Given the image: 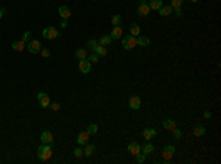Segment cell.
<instances>
[{
  "label": "cell",
  "instance_id": "obj_40",
  "mask_svg": "<svg viewBox=\"0 0 221 164\" xmlns=\"http://www.w3.org/2000/svg\"><path fill=\"white\" fill-rule=\"evenodd\" d=\"M174 12H176V15L180 18V16H183V11H181V8L180 9H174Z\"/></svg>",
  "mask_w": 221,
  "mask_h": 164
},
{
  "label": "cell",
  "instance_id": "obj_7",
  "mask_svg": "<svg viewBox=\"0 0 221 164\" xmlns=\"http://www.w3.org/2000/svg\"><path fill=\"white\" fill-rule=\"evenodd\" d=\"M127 149H128L130 155H133V157H136V155H137L139 152H142V146H140V143H139V142H134V141L128 143Z\"/></svg>",
  "mask_w": 221,
  "mask_h": 164
},
{
  "label": "cell",
  "instance_id": "obj_20",
  "mask_svg": "<svg viewBox=\"0 0 221 164\" xmlns=\"http://www.w3.org/2000/svg\"><path fill=\"white\" fill-rule=\"evenodd\" d=\"M153 149H155L153 145H152L150 142H146L143 146H142V151H143L144 155H149V154H152V152H153Z\"/></svg>",
  "mask_w": 221,
  "mask_h": 164
},
{
  "label": "cell",
  "instance_id": "obj_6",
  "mask_svg": "<svg viewBox=\"0 0 221 164\" xmlns=\"http://www.w3.org/2000/svg\"><path fill=\"white\" fill-rule=\"evenodd\" d=\"M37 99H38V104H40L43 108H49V105H50V98H49L47 93L40 92V93L37 95Z\"/></svg>",
  "mask_w": 221,
  "mask_h": 164
},
{
  "label": "cell",
  "instance_id": "obj_2",
  "mask_svg": "<svg viewBox=\"0 0 221 164\" xmlns=\"http://www.w3.org/2000/svg\"><path fill=\"white\" fill-rule=\"evenodd\" d=\"M137 46V39H136V36H127V37H124L122 39V47L125 49V50H131Z\"/></svg>",
  "mask_w": 221,
  "mask_h": 164
},
{
  "label": "cell",
  "instance_id": "obj_41",
  "mask_svg": "<svg viewBox=\"0 0 221 164\" xmlns=\"http://www.w3.org/2000/svg\"><path fill=\"white\" fill-rule=\"evenodd\" d=\"M5 13H6V9H5V8H2V9H0V19L5 16Z\"/></svg>",
  "mask_w": 221,
  "mask_h": 164
},
{
  "label": "cell",
  "instance_id": "obj_31",
  "mask_svg": "<svg viewBox=\"0 0 221 164\" xmlns=\"http://www.w3.org/2000/svg\"><path fill=\"white\" fill-rule=\"evenodd\" d=\"M110 21H112V24H114V27H115V25H120L122 19H121V16H120V15H114Z\"/></svg>",
  "mask_w": 221,
  "mask_h": 164
},
{
  "label": "cell",
  "instance_id": "obj_18",
  "mask_svg": "<svg viewBox=\"0 0 221 164\" xmlns=\"http://www.w3.org/2000/svg\"><path fill=\"white\" fill-rule=\"evenodd\" d=\"M12 49L16 50V52H22V50L25 49V42H22V40H19V42H13V43H12Z\"/></svg>",
  "mask_w": 221,
  "mask_h": 164
},
{
  "label": "cell",
  "instance_id": "obj_1",
  "mask_svg": "<svg viewBox=\"0 0 221 164\" xmlns=\"http://www.w3.org/2000/svg\"><path fill=\"white\" fill-rule=\"evenodd\" d=\"M53 155V143H43L37 149V157L41 161H49Z\"/></svg>",
  "mask_w": 221,
  "mask_h": 164
},
{
  "label": "cell",
  "instance_id": "obj_39",
  "mask_svg": "<svg viewBox=\"0 0 221 164\" xmlns=\"http://www.w3.org/2000/svg\"><path fill=\"white\" fill-rule=\"evenodd\" d=\"M211 115H212V114H211V111H205V112H203V118H206V120H209Z\"/></svg>",
  "mask_w": 221,
  "mask_h": 164
},
{
  "label": "cell",
  "instance_id": "obj_38",
  "mask_svg": "<svg viewBox=\"0 0 221 164\" xmlns=\"http://www.w3.org/2000/svg\"><path fill=\"white\" fill-rule=\"evenodd\" d=\"M28 40H31V33L30 31H27V33L22 36V42H28Z\"/></svg>",
  "mask_w": 221,
  "mask_h": 164
},
{
  "label": "cell",
  "instance_id": "obj_35",
  "mask_svg": "<svg viewBox=\"0 0 221 164\" xmlns=\"http://www.w3.org/2000/svg\"><path fill=\"white\" fill-rule=\"evenodd\" d=\"M173 133H174V138H176V141H180V139H181V132L178 130V129H174V130H173Z\"/></svg>",
  "mask_w": 221,
  "mask_h": 164
},
{
  "label": "cell",
  "instance_id": "obj_27",
  "mask_svg": "<svg viewBox=\"0 0 221 164\" xmlns=\"http://www.w3.org/2000/svg\"><path fill=\"white\" fill-rule=\"evenodd\" d=\"M87 46L90 47V49H91V50H93V52H96V49L99 47L100 44H99V42H97V40H88Z\"/></svg>",
  "mask_w": 221,
  "mask_h": 164
},
{
  "label": "cell",
  "instance_id": "obj_33",
  "mask_svg": "<svg viewBox=\"0 0 221 164\" xmlns=\"http://www.w3.org/2000/svg\"><path fill=\"white\" fill-rule=\"evenodd\" d=\"M144 160H146V155H144V154H137V155H136V161H137V163L139 164H142V163H144Z\"/></svg>",
  "mask_w": 221,
  "mask_h": 164
},
{
  "label": "cell",
  "instance_id": "obj_12",
  "mask_svg": "<svg viewBox=\"0 0 221 164\" xmlns=\"http://www.w3.org/2000/svg\"><path fill=\"white\" fill-rule=\"evenodd\" d=\"M40 139H41L43 143H53V135H52V132L44 130L41 133V136H40Z\"/></svg>",
  "mask_w": 221,
  "mask_h": 164
},
{
  "label": "cell",
  "instance_id": "obj_14",
  "mask_svg": "<svg viewBox=\"0 0 221 164\" xmlns=\"http://www.w3.org/2000/svg\"><path fill=\"white\" fill-rule=\"evenodd\" d=\"M88 136H90L88 132H81L77 138V143L78 145H86V143L88 142Z\"/></svg>",
  "mask_w": 221,
  "mask_h": 164
},
{
  "label": "cell",
  "instance_id": "obj_42",
  "mask_svg": "<svg viewBox=\"0 0 221 164\" xmlns=\"http://www.w3.org/2000/svg\"><path fill=\"white\" fill-rule=\"evenodd\" d=\"M66 25H68L66 19H62V22H61V27H62V28H66Z\"/></svg>",
  "mask_w": 221,
  "mask_h": 164
},
{
  "label": "cell",
  "instance_id": "obj_37",
  "mask_svg": "<svg viewBox=\"0 0 221 164\" xmlns=\"http://www.w3.org/2000/svg\"><path fill=\"white\" fill-rule=\"evenodd\" d=\"M49 108H50V109H53V111H58V109L61 108V105H59L58 102H53V104L50 102V105H49Z\"/></svg>",
  "mask_w": 221,
  "mask_h": 164
},
{
  "label": "cell",
  "instance_id": "obj_8",
  "mask_svg": "<svg viewBox=\"0 0 221 164\" xmlns=\"http://www.w3.org/2000/svg\"><path fill=\"white\" fill-rule=\"evenodd\" d=\"M27 47H28V52H30V53H38V52L41 50V43H40L38 40H31Z\"/></svg>",
  "mask_w": 221,
  "mask_h": 164
},
{
  "label": "cell",
  "instance_id": "obj_22",
  "mask_svg": "<svg viewBox=\"0 0 221 164\" xmlns=\"http://www.w3.org/2000/svg\"><path fill=\"white\" fill-rule=\"evenodd\" d=\"M136 39H137V44H140L142 47H146V46H149V44H150V40H149L147 37H144V36L136 37Z\"/></svg>",
  "mask_w": 221,
  "mask_h": 164
},
{
  "label": "cell",
  "instance_id": "obj_3",
  "mask_svg": "<svg viewBox=\"0 0 221 164\" xmlns=\"http://www.w3.org/2000/svg\"><path fill=\"white\" fill-rule=\"evenodd\" d=\"M176 154V146L174 145H167L165 148H164V151H162V157H164V161L168 163L171 158H173V155Z\"/></svg>",
  "mask_w": 221,
  "mask_h": 164
},
{
  "label": "cell",
  "instance_id": "obj_21",
  "mask_svg": "<svg viewBox=\"0 0 221 164\" xmlns=\"http://www.w3.org/2000/svg\"><path fill=\"white\" fill-rule=\"evenodd\" d=\"M193 135H195V136H198V138L203 136V135H205V127H203V126H200V124L195 126V127H193Z\"/></svg>",
  "mask_w": 221,
  "mask_h": 164
},
{
  "label": "cell",
  "instance_id": "obj_4",
  "mask_svg": "<svg viewBox=\"0 0 221 164\" xmlns=\"http://www.w3.org/2000/svg\"><path fill=\"white\" fill-rule=\"evenodd\" d=\"M58 36H59V31L56 30L55 27H47V28H44V30H43V37H44V39L55 40Z\"/></svg>",
  "mask_w": 221,
  "mask_h": 164
},
{
  "label": "cell",
  "instance_id": "obj_25",
  "mask_svg": "<svg viewBox=\"0 0 221 164\" xmlns=\"http://www.w3.org/2000/svg\"><path fill=\"white\" fill-rule=\"evenodd\" d=\"M130 34L131 36H140V27L137 24H133L130 27Z\"/></svg>",
  "mask_w": 221,
  "mask_h": 164
},
{
  "label": "cell",
  "instance_id": "obj_13",
  "mask_svg": "<svg viewBox=\"0 0 221 164\" xmlns=\"http://www.w3.org/2000/svg\"><path fill=\"white\" fill-rule=\"evenodd\" d=\"M162 126H164V129H165V130H168V132H173L177 127L176 121L171 120V118H167V120L162 121Z\"/></svg>",
  "mask_w": 221,
  "mask_h": 164
},
{
  "label": "cell",
  "instance_id": "obj_16",
  "mask_svg": "<svg viewBox=\"0 0 221 164\" xmlns=\"http://www.w3.org/2000/svg\"><path fill=\"white\" fill-rule=\"evenodd\" d=\"M59 16H61L62 19H68V18L71 16V11H69V8H66V6H61V8H59Z\"/></svg>",
  "mask_w": 221,
  "mask_h": 164
},
{
  "label": "cell",
  "instance_id": "obj_34",
  "mask_svg": "<svg viewBox=\"0 0 221 164\" xmlns=\"http://www.w3.org/2000/svg\"><path fill=\"white\" fill-rule=\"evenodd\" d=\"M40 52H41V56H43V58H49V56H50V50L46 49V47H41Z\"/></svg>",
  "mask_w": 221,
  "mask_h": 164
},
{
  "label": "cell",
  "instance_id": "obj_29",
  "mask_svg": "<svg viewBox=\"0 0 221 164\" xmlns=\"http://www.w3.org/2000/svg\"><path fill=\"white\" fill-rule=\"evenodd\" d=\"M181 5H183V0H171V8L173 9H180L181 8Z\"/></svg>",
  "mask_w": 221,
  "mask_h": 164
},
{
  "label": "cell",
  "instance_id": "obj_11",
  "mask_svg": "<svg viewBox=\"0 0 221 164\" xmlns=\"http://www.w3.org/2000/svg\"><path fill=\"white\" fill-rule=\"evenodd\" d=\"M110 39L112 40H118V39H121V36H122V28H121V25H115L114 28H112V31H110Z\"/></svg>",
  "mask_w": 221,
  "mask_h": 164
},
{
  "label": "cell",
  "instance_id": "obj_26",
  "mask_svg": "<svg viewBox=\"0 0 221 164\" xmlns=\"http://www.w3.org/2000/svg\"><path fill=\"white\" fill-rule=\"evenodd\" d=\"M94 53H97V56H106V53H108V49H106V46H99L97 49H96V52Z\"/></svg>",
  "mask_w": 221,
  "mask_h": 164
},
{
  "label": "cell",
  "instance_id": "obj_28",
  "mask_svg": "<svg viewBox=\"0 0 221 164\" xmlns=\"http://www.w3.org/2000/svg\"><path fill=\"white\" fill-rule=\"evenodd\" d=\"M75 56H77L78 59H86V58H87V52H86V49H78L77 52H75Z\"/></svg>",
  "mask_w": 221,
  "mask_h": 164
},
{
  "label": "cell",
  "instance_id": "obj_24",
  "mask_svg": "<svg viewBox=\"0 0 221 164\" xmlns=\"http://www.w3.org/2000/svg\"><path fill=\"white\" fill-rule=\"evenodd\" d=\"M97 42H99L100 46H108V44L112 42V39H110V36H102Z\"/></svg>",
  "mask_w": 221,
  "mask_h": 164
},
{
  "label": "cell",
  "instance_id": "obj_36",
  "mask_svg": "<svg viewBox=\"0 0 221 164\" xmlns=\"http://www.w3.org/2000/svg\"><path fill=\"white\" fill-rule=\"evenodd\" d=\"M83 149L81 148H77V149H74V155H75V158H81L83 157Z\"/></svg>",
  "mask_w": 221,
  "mask_h": 164
},
{
  "label": "cell",
  "instance_id": "obj_30",
  "mask_svg": "<svg viewBox=\"0 0 221 164\" xmlns=\"http://www.w3.org/2000/svg\"><path fill=\"white\" fill-rule=\"evenodd\" d=\"M87 132L90 135H96L97 133V124H90L87 127Z\"/></svg>",
  "mask_w": 221,
  "mask_h": 164
},
{
  "label": "cell",
  "instance_id": "obj_9",
  "mask_svg": "<svg viewBox=\"0 0 221 164\" xmlns=\"http://www.w3.org/2000/svg\"><path fill=\"white\" fill-rule=\"evenodd\" d=\"M78 68H80V71H81L83 74H87V73H90L91 62L87 61V59H80V62H78Z\"/></svg>",
  "mask_w": 221,
  "mask_h": 164
},
{
  "label": "cell",
  "instance_id": "obj_10",
  "mask_svg": "<svg viewBox=\"0 0 221 164\" xmlns=\"http://www.w3.org/2000/svg\"><path fill=\"white\" fill-rule=\"evenodd\" d=\"M128 105H130L131 109H139L142 107V99L139 98L137 95H134V96H131V98L128 99Z\"/></svg>",
  "mask_w": 221,
  "mask_h": 164
},
{
  "label": "cell",
  "instance_id": "obj_15",
  "mask_svg": "<svg viewBox=\"0 0 221 164\" xmlns=\"http://www.w3.org/2000/svg\"><path fill=\"white\" fill-rule=\"evenodd\" d=\"M171 13H173V8H171L170 5H165V6L162 5V6L159 8V15H161V16H168V15H171Z\"/></svg>",
  "mask_w": 221,
  "mask_h": 164
},
{
  "label": "cell",
  "instance_id": "obj_32",
  "mask_svg": "<svg viewBox=\"0 0 221 164\" xmlns=\"http://www.w3.org/2000/svg\"><path fill=\"white\" fill-rule=\"evenodd\" d=\"M88 61H90V62H94V64H97V62H99V56H97V53H94V52H93V53L88 56Z\"/></svg>",
  "mask_w": 221,
  "mask_h": 164
},
{
  "label": "cell",
  "instance_id": "obj_23",
  "mask_svg": "<svg viewBox=\"0 0 221 164\" xmlns=\"http://www.w3.org/2000/svg\"><path fill=\"white\" fill-rule=\"evenodd\" d=\"M84 146H86V149H84V155H86V157H91L93 152H94V145H93V143H86Z\"/></svg>",
  "mask_w": 221,
  "mask_h": 164
},
{
  "label": "cell",
  "instance_id": "obj_19",
  "mask_svg": "<svg viewBox=\"0 0 221 164\" xmlns=\"http://www.w3.org/2000/svg\"><path fill=\"white\" fill-rule=\"evenodd\" d=\"M164 3H162V0H150L149 2V8H150V11L153 9V11H159V8L162 6Z\"/></svg>",
  "mask_w": 221,
  "mask_h": 164
},
{
  "label": "cell",
  "instance_id": "obj_43",
  "mask_svg": "<svg viewBox=\"0 0 221 164\" xmlns=\"http://www.w3.org/2000/svg\"><path fill=\"white\" fill-rule=\"evenodd\" d=\"M190 2H192V3H196V2H198V0H190Z\"/></svg>",
  "mask_w": 221,
  "mask_h": 164
},
{
  "label": "cell",
  "instance_id": "obj_17",
  "mask_svg": "<svg viewBox=\"0 0 221 164\" xmlns=\"http://www.w3.org/2000/svg\"><path fill=\"white\" fill-rule=\"evenodd\" d=\"M153 136H156V130H155V129L147 127V129H144L143 130V138L146 139V141H150Z\"/></svg>",
  "mask_w": 221,
  "mask_h": 164
},
{
  "label": "cell",
  "instance_id": "obj_5",
  "mask_svg": "<svg viewBox=\"0 0 221 164\" xmlns=\"http://www.w3.org/2000/svg\"><path fill=\"white\" fill-rule=\"evenodd\" d=\"M149 13H150V8H149V5H147L144 0H140L139 8H137V15H139V16H147Z\"/></svg>",
  "mask_w": 221,
  "mask_h": 164
}]
</instances>
